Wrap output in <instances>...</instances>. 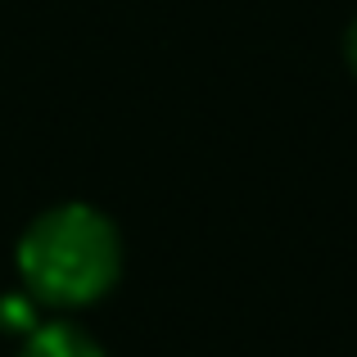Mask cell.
Instances as JSON below:
<instances>
[{
  "label": "cell",
  "mask_w": 357,
  "mask_h": 357,
  "mask_svg": "<svg viewBox=\"0 0 357 357\" xmlns=\"http://www.w3.org/2000/svg\"><path fill=\"white\" fill-rule=\"evenodd\" d=\"M18 276L45 307H86L118 285L122 240L118 227L91 204L45 208L18 240Z\"/></svg>",
  "instance_id": "cell-1"
},
{
  "label": "cell",
  "mask_w": 357,
  "mask_h": 357,
  "mask_svg": "<svg viewBox=\"0 0 357 357\" xmlns=\"http://www.w3.org/2000/svg\"><path fill=\"white\" fill-rule=\"evenodd\" d=\"M18 357H105V349L73 321H41L32 335H23Z\"/></svg>",
  "instance_id": "cell-2"
},
{
  "label": "cell",
  "mask_w": 357,
  "mask_h": 357,
  "mask_svg": "<svg viewBox=\"0 0 357 357\" xmlns=\"http://www.w3.org/2000/svg\"><path fill=\"white\" fill-rule=\"evenodd\" d=\"M0 326L5 331H18V335H32L36 326V298L32 294H5L0 298Z\"/></svg>",
  "instance_id": "cell-3"
},
{
  "label": "cell",
  "mask_w": 357,
  "mask_h": 357,
  "mask_svg": "<svg viewBox=\"0 0 357 357\" xmlns=\"http://www.w3.org/2000/svg\"><path fill=\"white\" fill-rule=\"evenodd\" d=\"M344 54H349V68L357 73V23L349 27V41H344Z\"/></svg>",
  "instance_id": "cell-4"
}]
</instances>
